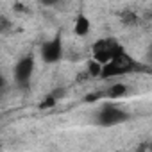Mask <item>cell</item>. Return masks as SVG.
<instances>
[{
	"instance_id": "cell-1",
	"label": "cell",
	"mask_w": 152,
	"mask_h": 152,
	"mask_svg": "<svg viewBox=\"0 0 152 152\" xmlns=\"http://www.w3.org/2000/svg\"><path fill=\"white\" fill-rule=\"evenodd\" d=\"M143 64H140L136 59H132L125 48H122L118 54H115L107 63L102 64V72H100V79H113V77H122V75L132 73L141 70Z\"/></svg>"
},
{
	"instance_id": "cell-2",
	"label": "cell",
	"mask_w": 152,
	"mask_h": 152,
	"mask_svg": "<svg viewBox=\"0 0 152 152\" xmlns=\"http://www.w3.org/2000/svg\"><path fill=\"white\" fill-rule=\"evenodd\" d=\"M124 47L115 39V38H100L91 45V56L95 61H99L100 64L107 63L115 54H118Z\"/></svg>"
},
{
	"instance_id": "cell-3",
	"label": "cell",
	"mask_w": 152,
	"mask_h": 152,
	"mask_svg": "<svg viewBox=\"0 0 152 152\" xmlns=\"http://www.w3.org/2000/svg\"><path fill=\"white\" fill-rule=\"evenodd\" d=\"M129 120V113L115 104H104L97 113V124L102 127H113Z\"/></svg>"
},
{
	"instance_id": "cell-4",
	"label": "cell",
	"mask_w": 152,
	"mask_h": 152,
	"mask_svg": "<svg viewBox=\"0 0 152 152\" xmlns=\"http://www.w3.org/2000/svg\"><path fill=\"white\" fill-rule=\"evenodd\" d=\"M34 66H36V61H34L32 54L23 56L15 64V83H16V86L20 90H29L31 77H32V73H34Z\"/></svg>"
},
{
	"instance_id": "cell-5",
	"label": "cell",
	"mask_w": 152,
	"mask_h": 152,
	"mask_svg": "<svg viewBox=\"0 0 152 152\" xmlns=\"http://www.w3.org/2000/svg\"><path fill=\"white\" fill-rule=\"evenodd\" d=\"M41 59L47 63V64H54L57 61L63 59V54H64V47H63V38L61 34H56L52 39H47L43 45H41Z\"/></svg>"
},
{
	"instance_id": "cell-6",
	"label": "cell",
	"mask_w": 152,
	"mask_h": 152,
	"mask_svg": "<svg viewBox=\"0 0 152 152\" xmlns=\"http://www.w3.org/2000/svg\"><path fill=\"white\" fill-rule=\"evenodd\" d=\"M127 93H129V86L127 84H124V83H113L106 91H104V97H109V99H124V97H127Z\"/></svg>"
},
{
	"instance_id": "cell-7",
	"label": "cell",
	"mask_w": 152,
	"mask_h": 152,
	"mask_svg": "<svg viewBox=\"0 0 152 152\" xmlns=\"http://www.w3.org/2000/svg\"><path fill=\"white\" fill-rule=\"evenodd\" d=\"M90 29H91V22H90V18L86 16V15H79L77 18H75V23H73V32H75V36H86L88 32H90Z\"/></svg>"
},
{
	"instance_id": "cell-8",
	"label": "cell",
	"mask_w": 152,
	"mask_h": 152,
	"mask_svg": "<svg viewBox=\"0 0 152 152\" xmlns=\"http://www.w3.org/2000/svg\"><path fill=\"white\" fill-rule=\"evenodd\" d=\"M100 72H102V64L91 57V59L86 63V73H88V77H91V79L100 77Z\"/></svg>"
},
{
	"instance_id": "cell-9",
	"label": "cell",
	"mask_w": 152,
	"mask_h": 152,
	"mask_svg": "<svg viewBox=\"0 0 152 152\" xmlns=\"http://www.w3.org/2000/svg\"><path fill=\"white\" fill-rule=\"evenodd\" d=\"M122 23H124L125 27H132V25H136V23H138V16H136V13L131 11V9L124 11V13H122Z\"/></svg>"
},
{
	"instance_id": "cell-10",
	"label": "cell",
	"mask_w": 152,
	"mask_h": 152,
	"mask_svg": "<svg viewBox=\"0 0 152 152\" xmlns=\"http://www.w3.org/2000/svg\"><path fill=\"white\" fill-rule=\"evenodd\" d=\"M56 104H57V100H56V99H52L50 95H47V97H45V100L39 104V109H50V107H54Z\"/></svg>"
},
{
	"instance_id": "cell-11",
	"label": "cell",
	"mask_w": 152,
	"mask_h": 152,
	"mask_svg": "<svg viewBox=\"0 0 152 152\" xmlns=\"http://www.w3.org/2000/svg\"><path fill=\"white\" fill-rule=\"evenodd\" d=\"M48 95H50L52 99H56V100H61V99L66 95V88H54Z\"/></svg>"
},
{
	"instance_id": "cell-12",
	"label": "cell",
	"mask_w": 152,
	"mask_h": 152,
	"mask_svg": "<svg viewBox=\"0 0 152 152\" xmlns=\"http://www.w3.org/2000/svg\"><path fill=\"white\" fill-rule=\"evenodd\" d=\"M102 97H104V91H95V93H90L88 97H84V102H95Z\"/></svg>"
},
{
	"instance_id": "cell-13",
	"label": "cell",
	"mask_w": 152,
	"mask_h": 152,
	"mask_svg": "<svg viewBox=\"0 0 152 152\" xmlns=\"http://www.w3.org/2000/svg\"><path fill=\"white\" fill-rule=\"evenodd\" d=\"M9 29H11L9 20H7V18H4V16H0V32H7Z\"/></svg>"
},
{
	"instance_id": "cell-14",
	"label": "cell",
	"mask_w": 152,
	"mask_h": 152,
	"mask_svg": "<svg viewBox=\"0 0 152 152\" xmlns=\"http://www.w3.org/2000/svg\"><path fill=\"white\" fill-rule=\"evenodd\" d=\"M63 0H39V4L45 6V7H57Z\"/></svg>"
},
{
	"instance_id": "cell-15",
	"label": "cell",
	"mask_w": 152,
	"mask_h": 152,
	"mask_svg": "<svg viewBox=\"0 0 152 152\" xmlns=\"http://www.w3.org/2000/svg\"><path fill=\"white\" fill-rule=\"evenodd\" d=\"M6 88H7V81H6V77L2 73H0V95H2L4 91H6Z\"/></svg>"
},
{
	"instance_id": "cell-16",
	"label": "cell",
	"mask_w": 152,
	"mask_h": 152,
	"mask_svg": "<svg viewBox=\"0 0 152 152\" xmlns=\"http://www.w3.org/2000/svg\"><path fill=\"white\" fill-rule=\"evenodd\" d=\"M15 11H16V13H22V11H27V7L22 6V4H16V6H15Z\"/></svg>"
}]
</instances>
